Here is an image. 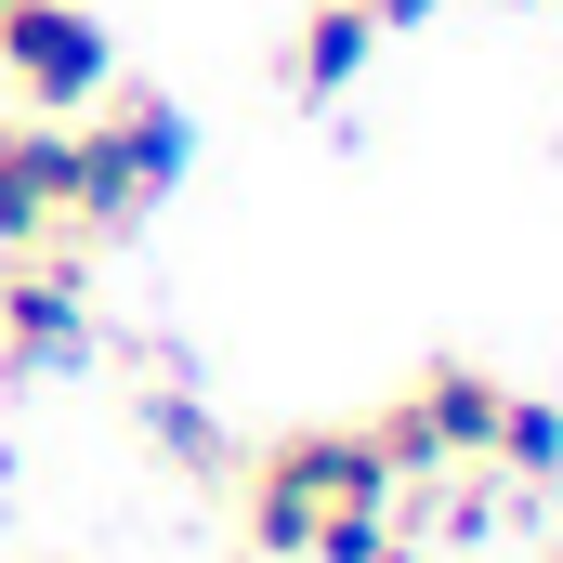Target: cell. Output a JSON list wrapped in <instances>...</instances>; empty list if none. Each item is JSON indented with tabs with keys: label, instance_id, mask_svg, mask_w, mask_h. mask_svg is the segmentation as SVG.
Instances as JSON below:
<instances>
[{
	"label": "cell",
	"instance_id": "6",
	"mask_svg": "<svg viewBox=\"0 0 563 563\" xmlns=\"http://www.w3.org/2000/svg\"><path fill=\"white\" fill-rule=\"evenodd\" d=\"M79 341H92V301H79V276H66V263H13V276H0V354L66 367Z\"/></svg>",
	"mask_w": 563,
	"mask_h": 563
},
{
	"label": "cell",
	"instance_id": "8",
	"mask_svg": "<svg viewBox=\"0 0 563 563\" xmlns=\"http://www.w3.org/2000/svg\"><path fill=\"white\" fill-rule=\"evenodd\" d=\"M485 472H511V485H551V472H563V407H538V394H498Z\"/></svg>",
	"mask_w": 563,
	"mask_h": 563
},
{
	"label": "cell",
	"instance_id": "4",
	"mask_svg": "<svg viewBox=\"0 0 563 563\" xmlns=\"http://www.w3.org/2000/svg\"><path fill=\"white\" fill-rule=\"evenodd\" d=\"M380 459L394 485H432V472H485V432H498V380L485 367H420L394 407H380Z\"/></svg>",
	"mask_w": 563,
	"mask_h": 563
},
{
	"label": "cell",
	"instance_id": "5",
	"mask_svg": "<svg viewBox=\"0 0 563 563\" xmlns=\"http://www.w3.org/2000/svg\"><path fill=\"white\" fill-rule=\"evenodd\" d=\"M53 223H66V132L0 119V250H40Z\"/></svg>",
	"mask_w": 563,
	"mask_h": 563
},
{
	"label": "cell",
	"instance_id": "7",
	"mask_svg": "<svg viewBox=\"0 0 563 563\" xmlns=\"http://www.w3.org/2000/svg\"><path fill=\"white\" fill-rule=\"evenodd\" d=\"M367 40H380V26H367V0H314V13L288 26V92H301V106H314V92H341V79L367 66Z\"/></svg>",
	"mask_w": 563,
	"mask_h": 563
},
{
	"label": "cell",
	"instance_id": "9",
	"mask_svg": "<svg viewBox=\"0 0 563 563\" xmlns=\"http://www.w3.org/2000/svg\"><path fill=\"white\" fill-rule=\"evenodd\" d=\"M144 420H157V445H170V459H223V432H210V407H184V394H157Z\"/></svg>",
	"mask_w": 563,
	"mask_h": 563
},
{
	"label": "cell",
	"instance_id": "2",
	"mask_svg": "<svg viewBox=\"0 0 563 563\" xmlns=\"http://www.w3.org/2000/svg\"><path fill=\"white\" fill-rule=\"evenodd\" d=\"M184 119L157 106V92H106L92 106V132H66V223H92V236H132L144 210L184 184Z\"/></svg>",
	"mask_w": 563,
	"mask_h": 563
},
{
	"label": "cell",
	"instance_id": "10",
	"mask_svg": "<svg viewBox=\"0 0 563 563\" xmlns=\"http://www.w3.org/2000/svg\"><path fill=\"white\" fill-rule=\"evenodd\" d=\"M420 13H445V0H367V26H420Z\"/></svg>",
	"mask_w": 563,
	"mask_h": 563
},
{
	"label": "cell",
	"instance_id": "1",
	"mask_svg": "<svg viewBox=\"0 0 563 563\" xmlns=\"http://www.w3.org/2000/svg\"><path fill=\"white\" fill-rule=\"evenodd\" d=\"M394 459H380V432H276L263 459H250V538L263 563H407L394 551Z\"/></svg>",
	"mask_w": 563,
	"mask_h": 563
},
{
	"label": "cell",
	"instance_id": "3",
	"mask_svg": "<svg viewBox=\"0 0 563 563\" xmlns=\"http://www.w3.org/2000/svg\"><path fill=\"white\" fill-rule=\"evenodd\" d=\"M0 92H13L26 119H92V106L119 92L106 13H92V0H13V13H0Z\"/></svg>",
	"mask_w": 563,
	"mask_h": 563
}]
</instances>
